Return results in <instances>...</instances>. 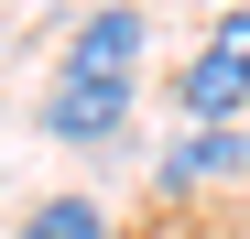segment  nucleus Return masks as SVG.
Returning <instances> with one entry per match:
<instances>
[{
	"mask_svg": "<svg viewBox=\"0 0 250 239\" xmlns=\"http://www.w3.org/2000/svg\"><path fill=\"white\" fill-rule=\"evenodd\" d=\"M174 109L185 120H250V11L207 22V44L174 65Z\"/></svg>",
	"mask_w": 250,
	"mask_h": 239,
	"instance_id": "obj_1",
	"label": "nucleus"
},
{
	"mask_svg": "<svg viewBox=\"0 0 250 239\" xmlns=\"http://www.w3.org/2000/svg\"><path fill=\"white\" fill-rule=\"evenodd\" d=\"M207 185H250V120H185V131L152 152V196L163 207H185Z\"/></svg>",
	"mask_w": 250,
	"mask_h": 239,
	"instance_id": "obj_2",
	"label": "nucleus"
},
{
	"mask_svg": "<svg viewBox=\"0 0 250 239\" xmlns=\"http://www.w3.org/2000/svg\"><path fill=\"white\" fill-rule=\"evenodd\" d=\"M120 120H131V76H55V98H44V141L98 152V141H120Z\"/></svg>",
	"mask_w": 250,
	"mask_h": 239,
	"instance_id": "obj_3",
	"label": "nucleus"
},
{
	"mask_svg": "<svg viewBox=\"0 0 250 239\" xmlns=\"http://www.w3.org/2000/svg\"><path fill=\"white\" fill-rule=\"evenodd\" d=\"M142 11H131V0H109V11H87V22H76V44H65V76H131L142 65Z\"/></svg>",
	"mask_w": 250,
	"mask_h": 239,
	"instance_id": "obj_4",
	"label": "nucleus"
},
{
	"mask_svg": "<svg viewBox=\"0 0 250 239\" xmlns=\"http://www.w3.org/2000/svg\"><path fill=\"white\" fill-rule=\"evenodd\" d=\"M11 239H109V207H98V196H44Z\"/></svg>",
	"mask_w": 250,
	"mask_h": 239,
	"instance_id": "obj_5",
	"label": "nucleus"
}]
</instances>
